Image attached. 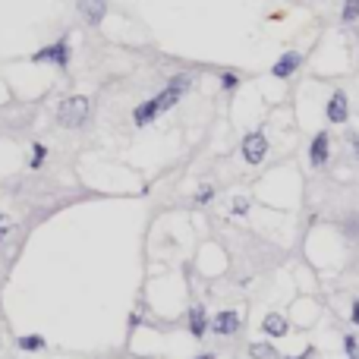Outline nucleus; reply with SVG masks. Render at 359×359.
Here are the masks:
<instances>
[{"instance_id":"f8f14e48","label":"nucleus","mask_w":359,"mask_h":359,"mask_svg":"<svg viewBox=\"0 0 359 359\" xmlns=\"http://www.w3.org/2000/svg\"><path fill=\"white\" fill-rule=\"evenodd\" d=\"M16 344H19V350L23 353H38V350H45L47 347V340L41 334H25V337H19Z\"/></svg>"},{"instance_id":"7ed1b4c3","label":"nucleus","mask_w":359,"mask_h":359,"mask_svg":"<svg viewBox=\"0 0 359 359\" xmlns=\"http://www.w3.org/2000/svg\"><path fill=\"white\" fill-rule=\"evenodd\" d=\"M239 151H243V161H246V164H262L265 155H268V139H265L262 129H252V133L243 135Z\"/></svg>"},{"instance_id":"9d476101","label":"nucleus","mask_w":359,"mask_h":359,"mask_svg":"<svg viewBox=\"0 0 359 359\" xmlns=\"http://www.w3.org/2000/svg\"><path fill=\"white\" fill-rule=\"evenodd\" d=\"M262 331H265V337H284L290 331V325H287V318L281 312H268L262 318Z\"/></svg>"},{"instance_id":"6ab92c4d","label":"nucleus","mask_w":359,"mask_h":359,"mask_svg":"<svg viewBox=\"0 0 359 359\" xmlns=\"http://www.w3.org/2000/svg\"><path fill=\"white\" fill-rule=\"evenodd\" d=\"M10 227H13V221H10L7 215H0V239H3V237L10 233Z\"/></svg>"},{"instance_id":"f257e3e1","label":"nucleus","mask_w":359,"mask_h":359,"mask_svg":"<svg viewBox=\"0 0 359 359\" xmlns=\"http://www.w3.org/2000/svg\"><path fill=\"white\" fill-rule=\"evenodd\" d=\"M91 117V101L85 95H69L57 105V123L67 129H83Z\"/></svg>"},{"instance_id":"a211bd4d","label":"nucleus","mask_w":359,"mask_h":359,"mask_svg":"<svg viewBox=\"0 0 359 359\" xmlns=\"http://www.w3.org/2000/svg\"><path fill=\"white\" fill-rule=\"evenodd\" d=\"M246 211H249V199H239L237 195L230 202V215H246Z\"/></svg>"},{"instance_id":"6e6552de","label":"nucleus","mask_w":359,"mask_h":359,"mask_svg":"<svg viewBox=\"0 0 359 359\" xmlns=\"http://www.w3.org/2000/svg\"><path fill=\"white\" fill-rule=\"evenodd\" d=\"M331 157V135L328 133H315V139L309 142V164L325 167Z\"/></svg>"},{"instance_id":"b1692460","label":"nucleus","mask_w":359,"mask_h":359,"mask_svg":"<svg viewBox=\"0 0 359 359\" xmlns=\"http://www.w3.org/2000/svg\"><path fill=\"white\" fill-rule=\"evenodd\" d=\"M347 356H350V359H359V350H353V353H347Z\"/></svg>"},{"instance_id":"dca6fc26","label":"nucleus","mask_w":359,"mask_h":359,"mask_svg":"<svg viewBox=\"0 0 359 359\" xmlns=\"http://www.w3.org/2000/svg\"><path fill=\"white\" fill-rule=\"evenodd\" d=\"M215 193H217L215 186H202L199 193H195V205H208L211 199H215Z\"/></svg>"},{"instance_id":"1a4fd4ad","label":"nucleus","mask_w":359,"mask_h":359,"mask_svg":"<svg viewBox=\"0 0 359 359\" xmlns=\"http://www.w3.org/2000/svg\"><path fill=\"white\" fill-rule=\"evenodd\" d=\"M299 63H303V54H299V51H287V54H281V57L274 60L271 73H274V79H290V76L299 69Z\"/></svg>"},{"instance_id":"39448f33","label":"nucleus","mask_w":359,"mask_h":359,"mask_svg":"<svg viewBox=\"0 0 359 359\" xmlns=\"http://www.w3.org/2000/svg\"><path fill=\"white\" fill-rule=\"evenodd\" d=\"M325 117H328V123H334V127H340V123L350 120V98H347L344 89L331 91L328 105H325Z\"/></svg>"},{"instance_id":"aec40b11","label":"nucleus","mask_w":359,"mask_h":359,"mask_svg":"<svg viewBox=\"0 0 359 359\" xmlns=\"http://www.w3.org/2000/svg\"><path fill=\"white\" fill-rule=\"evenodd\" d=\"M344 347H347V353L359 350V344H356V337H353V334H347V337H344Z\"/></svg>"},{"instance_id":"393cba45","label":"nucleus","mask_w":359,"mask_h":359,"mask_svg":"<svg viewBox=\"0 0 359 359\" xmlns=\"http://www.w3.org/2000/svg\"><path fill=\"white\" fill-rule=\"evenodd\" d=\"M309 356H312V350H309V353H306V356H296V359H309Z\"/></svg>"},{"instance_id":"0eeeda50","label":"nucleus","mask_w":359,"mask_h":359,"mask_svg":"<svg viewBox=\"0 0 359 359\" xmlns=\"http://www.w3.org/2000/svg\"><path fill=\"white\" fill-rule=\"evenodd\" d=\"M76 10L89 25H101L107 16V0H76Z\"/></svg>"},{"instance_id":"ddd939ff","label":"nucleus","mask_w":359,"mask_h":359,"mask_svg":"<svg viewBox=\"0 0 359 359\" xmlns=\"http://www.w3.org/2000/svg\"><path fill=\"white\" fill-rule=\"evenodd\" d=\"M249 356H252V359H281L271 344H252V347H249Z\"/></svg>"},{"instance_id":"423d86ee","label":"nucleus","mask_w":359,"mask_h":359,"mask_svg":"<svg viewBox=\"0 0 359 359\" xmlns=\"http://www.w3.org/2000/svg\"><path fill=\"white\" fill-rule=\"evenodd\" d=\"M239 325H243V315L237 312V309H224V312H217L215 315V322H208V328H215V334H237Z\"/></svg>"},{"instance_id":"5701e85b","label":"nucleus","mask_w":359,"mask_h":359,"mask_svg":"<svg viewBox=\"0 0 359 359\" xmlns=\"http://www.w3.org/2000/svg\"><path fill=\"white\" fill-rule=\"evenodd\" d=\"M195 359H215V353H202V356H195Z\"/></svg>"},{"instance_id":"9b49d317","label":"nucleus","mask_w":359,"mask_h":359,"mask_svg":"<svg viewBox=\"0 0 359 359\" xmlns=\"http://www.w3.org/2000/svg\"><path fill=\"white\" fill-rule=\"evenodd\" d=\"M205 331H208V315H205L202 306H193L189 309V334L205 337Z\"/></svg>"},{"instance_id":"20e7f679","label":"nucleus","mask_w":359,"mask_h":359,"mask_svg":"<svg viewBox=\"0 0 359 359\" xmlns=\"http://www.w3.org/2000/svg\"><path fill=\"white\" fill-rule=\"evenodd\" d=\"M32 60H35V63H54L57 69H67L69 67V41L67 38H57L54 45L32 54Z\"/></svg>"},{"instance_id":"4468645a","label":"nucleus","mask_w":359,"mask_h":359,"mask_svg":"<svg viewBox=\"0 0 359 359\" xmlns=\"http://www.w3.org/2000/svg\"><path fill=\"white\" fill-rule=\"evenodd\" d=\"M359 19V0H344V10H340V23H356Z\"/></svg>"},{"instance_id":"f03ea898","label":"nucleus","mask_w":359,"mask_h":359,"mask_svg":"<svg viewBox=\"0 0 359 359\" xmlns=\"http://www.w3.org/2000/svg\"><path fill=\"white\" fill-rule=\"evenodd\" d=\"M193 83H195V79H193V76H189V73H177V76H173L171 83H167L164 89H161L155 98H151V105H155L157 117H161V113H167V111H171V107L177 105L180 98H183L189 89H193Z\"/></svg>"},{"instance_id":"f3484780","label":"nucleus","mask_w":359,"mask_h":359,"mask_svg":"<svg viewBox=\"0 0 359 359\" xmlns=\"http://www.w3.org/2000/svg\"><path fill=\"white\" fill-rule=\"evenodd\" d=\"M239 85V76L237 73H221V89L224 91H233Z\"/></svg>"},{"instance_id":"412c9836","label":"nucleus","mask_w":359,"mask_h":359,"mask_svg":"<svg viewBox=\"0 0 359 359\" xmlns=\"http://www.w3.org/2000/svg\"><path fill=\"white\" fill-rule=\"evenodd\" d=\"M350 145H353V157L359 161V133H353V135H350Z\"/></svg>"},{"instance_id":"2eb2a0df","label":"nucleus","mask_w":359,"mask_h":359,"mask_svg":"<svg viewBox=\"0 0 359 359\" xmlns=\"http://www.w3.org/2000/svg\"><path fill=\"white\" fill-rule=\"evenodd\" d=\"M45 157H47V149H45V145H41V142H35V145H32V157H29V167H32V171H38V167L45 164Z\"/></svg>"},{"instance_id":"4be33fe9","label":"nucleus","mask_w":359,"mask_h":359,"mask_svg":"<svg viewBox=\"0 0 359 359\" xmlns=\"http://www.w3.org/2000/svg\"><path fill=\"white\" fill-rule=\"evenodd\" d=\"M350 318H353V325L359 328V299H353V312H350Z\"/></svg>"}]
</instances>
